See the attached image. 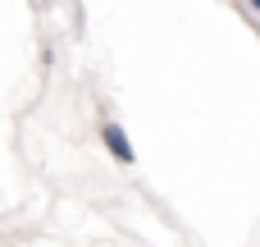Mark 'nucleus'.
I'll list each match as a JSON object with an SVG mask.
<instances>
[{"instance_id":"2","label":"nucleus","mask_w":260,"mask_h":247,"mask_svg":"<svg viewBox=\"0 0 260 247\" xmlns=\"http://www.w3.org/2000/svg\"><path fill=\"white\" fill-rule=\"evenodd\" d=\"M247 9H251V14H260V0H247Z\"/></svg>"},{"instance_id":"1","label":"nucleus","mask_w":260,"mask_h":247,"mask_svg":"<svg viewBox=\"0 0 260 247\" xmlns=\"http://www.w3.org/2000/svg\"><path fill=\"white\" fill-rule=\"evenodd\" d=\"M96 138H101V147H105V151H110L119 165H128V170L137 165V151H133V142H128V128H123L119 119H105V124L96 128Z\"/></svg>"}]
</instances>
